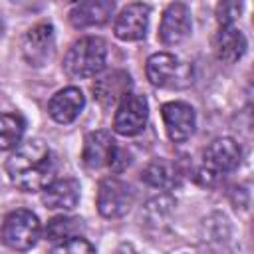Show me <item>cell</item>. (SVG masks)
Returning <instances> with one entry per match:
<instances>
[{"mask_svg":"<svg viewBox=\"0 0 254 254\" xmlns=\"http://www.w3.org/2000/svg\"><path fill=\"white\" fill-rule=\"evenodd\" d=\"M79 232H83V220L75 216H54L46 226V236L52 242L77 238Z\"/></svg>","mask_w":254,"mask_h":254,"instance_id":"20","label":"cell"},{"mask_svg":"<svg viewBox=\"0 0 254 254\" xmlns=\"http://www.w3.org/2000/svg\"><path fill=\"white\" fill-rule=\"evenodd\" d=\"M6 173L10 183L24 192H38L52 185L56 175V163L50 147L42 139H30L20 143L6 161Z\"/></svg>","mask_w":254,"mask_h":254,"instance_id":"1","label":"cell"},{"mask_svg":"<svg viewBox=\"0 0 254 254\" xmlns=\"http://www.w3.org/2000/svg\"><path fill=\"white\" fill-rule=\"evenodd\" d=\"M192 20L190 10L183 2H173L165 8L159 24V40L165 46H177L190 36Z\"/></svg>","mask_w":254,"mask_h":254,"instance_id":"9","label":"cell"},{"mask_svg":"<svg viewBox=\"0 0 254 254\" xmlns=\"http://www.w3.org/2000/svg\"><path fill=\"white\" fill-rule=\"evenodd\" d=\"M42 202L52 210H71L79 202V183L71 177L52 181L42 190Z\"/></svg>","mask_w":254,"mask_h":254,"instance_id":"16","label":"cell"},{"mask_svg":"<svg viewBox=\"0 0 254 254\" xmlns=\"http://www.w3.org/2000/svg\"><path fill=\"white\" fill-rule=\"evenodd\" d=\"M149 6L141 2L127 4L113 22V34L123 42L143 40L149 26Z\"/></svg>","mask_w":254,"mask_h":254,"instance_id":"11","label":"cell"},{"mask_svg":"<svg viewBox=\"0 0 254 254\" xmlns=\"http://www.w3.org/2000/svg\"><path fill=\"white\" fill-rule=\"evenodd\" d=\"M145 73H147V79L155 87L181 89V87H187L189 83H192L190 67L181 64L179 58H175L173 54H167V52L153 54L147 60Z\"/></svg>","mask_w":254,"mask_h":254,"instance_id":"4","label":"cell"},{"mask_svg":"<svg viewBox=\"0 0 254 254\" xmlns=\"http://www.w3.org/2000/svg\"><path fill=\"white\" fill-rule=\"evenodd\" d=\"M107 44L103 38L87 36L77 40L64 58V71L73 79H85L97 75L105 67Z\"/></svg>","mask_w":254,"mask_h":254,"instance_id":"2","label":"cell"},{"mask_svg":"<svg viewBox=\"0 0 254 254\" xmlns=\"http://www.w3.org/2000/svg\"><path fill=\"white\" fill-rule=\"evenodd\" d=\"M240 159H242V149L234 139L230 137L214 139L204 149L202 169L198 171V175L204 177V183H212L216 177L234 171L240 165Z\"/></svg>","mask_w":254,"mask_h":254,"instance_id":"5","label":"cell"},{"mask_svg":"<svg viewBox=\"0 0 254 254\" xmlns=\"http://www.w3.org/2000/svg\"><path fill=\"white\" fill-rule=\"evenodd\" d=\"M40 230L42 228H40L38 216L32 210L18 208V210H12L4 218L0 236L8 248L18 250V252H26V250L36 246V242L40 238Z\"/></svg>","mask_w":254,"mask_h":254,"instance_id":"3","label":"cell"},{"mask_svg":"<svg viewBox=\"0 0 254 254\" xmlns=\"http://www.w3.org/2000/svg\"><path fill=\"white\" fill-rule=\"evenodd\" d=\"M117 151V143L111 137L109 131L97 129L85 135L83 141V151H81V161L87 169H101L109 167L113 161V155Z\"/></svg>","mask_w":254,"mask_h":254,"instance_id":"12","label":"cell"},{"mask_svg":"<svg viewBox=\"0 0 254 254\" xmlns=\"http://www.w3.org/2000/svg\"><path fill=\"white\" fill-rule=\"evenodd\" d=\"M56 52V36H54V26L50 22H40L32 26L24 40H22V54L26 62L34 67L46 65Z\"/></svg>","mask_w":254,"mask_h":254,"instance_id":"8","label":"cell"},{"mask_svg":"<svg viewBox=\"0 0 254 254\" xmlns=\"http://www.w3.org/2000/svg\"><path fill=\"white\" fill-rule=\"evenodd\" d=\"M161 115H163V123H165V129L171 141L183 143L194 133L196 117H194V109L189 103L169 101L161 107Z\"/></svg>","mask_w":254,"mask_h":254,"instance_id":"10","label":"cell"},{"mask_svg":"<svg viewBox=\"0 0 254 254\" xmlns=\"http://www.w3.org/2000/svg\"><path fill=\"white\" fill-rule=\"evenodd\" d=\"M141 179L155 189H171L177 185V169L173 163L165 159H157L145 167Z\"/></svg>","mask_w":254,"mask_h":254,"instance_id":"18","label":"cell"},{"mask_svg":"<svg viewBox=\"0 0 254 254\" xmlns=\"http://www.w3.org/2000/svg\"><path fill=\"white\" fill-rule=\"evenodd\" d=\"M50 254H95V246L87 242L85 238H69L64 242H58Z\"/></svg>","mask_w":254,"mask_h":254,"instance_id":"21","label":"cell"},{"mask_svg":"<svg viewBox=\"0 0 254 254\" xmlns=\"http://www.w3.org/2000/svg\"><path fill=\"white\" fill-rule=\"evenodd\" d=\"M85 105V97L79 87H65L60 89L48 103V113L56 123H71L77 119Z\"/></svg>","mask_w":254,"mask_h":254,"instance_id":"14","label":"cell"},{"mask_svg":"<svg viewBox=\"0 0 254 254\" xmlns=\"http://www.w3.org/2000/svg\"><path fill=\"white\" fill-rule=\"evenodd\" d=\"M149 119V103L143 95L137 93H127L115 111L113 119V131L123 135V137H133L139 135Z\"/></svg>","mask_w":254,"mask_h":254,"instance_id":"7","label":"cell"},{"mask_svg":"<svg viewBox=\"0 0 254 254\" xmlns=\"http://www.w3.org/2000/svg\"><path fill=\"white\" fill-rule=\"evenodd\" d=\"M135 194L131 187L117 179V177H105L99 181L97 187V210L105 218H119L127 214L133 206Z\"/></svg>","mask_w":254,"mask_h":254,"instance_id":"6","label":"cell"},{"mask_svg":"<svg viewBox=\"0 0 254 254\" xmlns=\"http://www.w3.org/2000/svg\"><path fill=\"white\" fill-rule=\"evenodd\" d=\"M246 52V38L244 34L234 26H220L214 36V54L218 60L226 64L238 62Z\"/></svg>","mask_w":254,"mask_h":254,"instance_id":"17","label":"cell"},{"mask_svg":"<svg viewBox=\"0 0 254 254\" xmlns=\"http://www.w3.org/2000/svg\"><path fill=\"white\" fill-rule=\"evenodd\" d=\"M115 4L111 0H85L69 10V22L73 28L101 26L113 16Z\"/></svg>","mask_w":254,"mask_h":254,"instance_id":"15","label":"cell"},{"mask_svg":"<svg viewBox=\"0 0 254 254\" xmlns=\"http://www.w3.org/2000/svg\"><path fill=\"white\" fill-rule=\"evenodd\" d=\"M26 123L18 113H0V151L16 149L22 143Z\"/></svg>","mask_w":254,"mask_h":254,"instance_id":"19","label":"cell"},{"mask_svg":"<svg viewBox=\"0 0 254 254\" xmlns=\"http://www.w3.org/2000/svg\"><path fill=\"white\" fill-rule=\"evenodd\" d=\"M240 10H242V4H240V2H222V4H218V8H216L218 24H220V26H230V24H234V20L238 18Z\"/></svg>","mask_w":254,"mask_h":254,"instance_id":"22","label":"cell"},{"mask_svg":"<svg viewBox=\"0 0 254 254\" xmlns=\"http://www.w3.org/2000/svg\"><path fill=\"white\" fill-rule=\"evenodd\" d=\"M131 87V77L127 71L121 69H113L105 75H101L99 79L93 81V95L95 99L103 105V107H111L115 103H119Z\"/></svg>","mask_w":254,"mask_h":254,"instance_id":"13","label":"cell"}]
</instances>
